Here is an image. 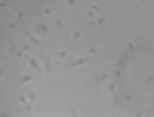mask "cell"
Masks as SVG:
<instances>
[{
	"label": "cell",
	"mask_w": 154,
	"mask_h": 117,
	"mask_svg": "<svg viewBox=\"0 0 154 117\" xmlns=\"http://www.w3.org/2000/svg\"><path fill=\"white\" fill-rule=\"evenodd\" d=\"M19 102H22V105H34V96H28V93H22V96H19Z\"/></svg>",
	"instance_id": "6da1fadb"
}]
</instances>
